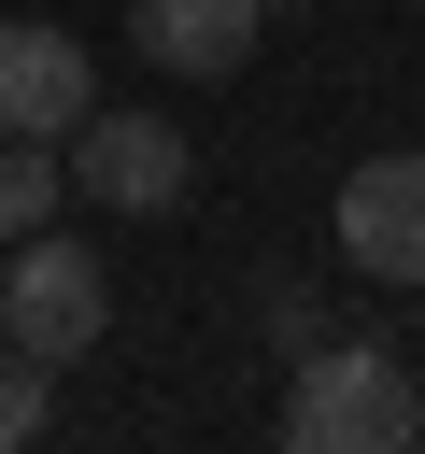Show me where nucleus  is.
I'll list each match as a JSON object with an SVG mask.
<instances>
[{
	"label": "nucleus",
	"mask_w": 425,
	"mask_h": 454,
	"mask_svg": "<svg viewBox=\"0 0 425 454\" xmlns=\"http://www.w3.org/2000/svg\"><path fill=\"white\" fill-rule=\"evenodd\" d=\"M340 255H354L368 284H425V156L340 170Z\"/></svg>",
	"instance_id": "5"
},
{
	"label": "nucleus",
	"mask_w": 425,
	"mask_h": 454,
	"mask_svg": "<svg viewBox=\"0 0 425 454\" xmlns=\"http://www.w3.org/2000/svg\"><path fill=\"white\" fill-rule=\"evenodd\" d=\"M57 170H71L99 213H170V199L198 184V156H184L170 114H85V128L57 142Z\"/></svg>",
	"instance_id": "3"
},
{
	"label": "nucleus",
	"mask_w": 425,
	"mask_h": 454,
	"mask_svg": "<svg viewBox=\"0 0 425 454\" xmlns=\"http://www.w3.org/2000/svg\"><path fill=\"white\" fill-rule=\"evenodd\" d=\"M42 397H57V369L0 340V454H28V440H42Z\"/></svg>",
	"instance_id": "8"
},
{
	"label": "nucleus",
	"mask_w": 425,
	"mask_h": 454,
	"mask_svg": "<svg viewBox=\"0 0 425 454\" xmlns=\"http://www.w3.org/2000/svg\"><path fill=\"white\" fill-rule=\"evenodd\" d=\"M283 454H425V383L397 340H326L283 397Z\"/></svg>",
	"instance_id": "1"
},
{
	"label": "nucleus",
	"mask_w": 425,
	"mask_h": 454,
	"mask_svg": "<svg viewBox=\"0 0 425 454\" xmlns=\"http://www.w3.org/2000/svg\"><path fill=\"white\" fill-rule=\"evenodd\" d=\"M99 114V71H85V43L71 28H0V142H71Z\"/></svg>",
	"instance_id": "4"
},
{
	"label": "nucleus",
	"mask_w": 425,
	"mask_h": 454,
	"mask_svg": "<svg viewBox=\"0 0 425 454\" xmlns=\"http://www.w3.org/2000/svg\"><path fill=\"white\" fill-rule=\"evenodd\" d=\"M156 71H241L255 57V0H142L128 14Z\"/></svg>",
	"instance_id": "6"
},
{
	"label": "nucleus",
	"mask_w": 425,
	"mask_h": 454,
	"mask_svg": "<svg viewBox=\"0 0 425 454\" xmlns=\"http://www.w3.org/2000/svg\"><path fill=\"white\" fill-rule=\"evenodd\" d=\"M71 199V170H57V142H0V241H28L42 213Z\"/></svg>",
	"instance_id": "7"
},
{
	"label": "nucleus",
	"mask_w": 425,
	"mask_h": 454,
	"mask_svg": "<svg viewBox=\"0 0 425 454\" xmlns=\"http://www.w3.org/2000/svg\"><path fill=\"white\" fill-rule=\"evenodd\" d=\"M99 326H113V270H99L85 241H42V227H28V241H14V270H0V340H14V355H42V369H71Z\"/></svg>",
	"instance_id": "2"
}]
</instances>
